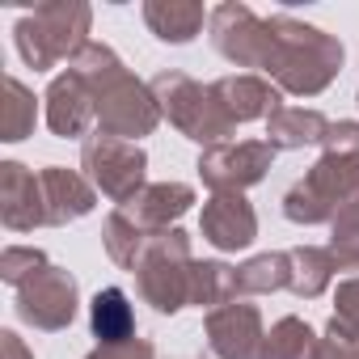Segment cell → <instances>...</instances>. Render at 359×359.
Returning <instances> with one entry per match:
<instances>
[{
    "label": "cell",
    "mask_w": 359,
    "mask_h": 359,
    "mask_svg": "<svg viewBox=\"0 0 359 359\" xmlns=\"http://www.w3.org/2000/svg\"><path fill=\"white\" fill-rule=\"evenodd\" d=\"M76 309H81V287H76V279L64 266H47L30 283L18 287V317L26 325L43 330V334L68 330Z\"/></svg>",
    "instance_id": "9"
},
{
    "label": "cell",
    "mask_w": 359,
    "mask_h": 359,
    "mask_svg": "<svg viewBox=\"0 0 359 359\" xmlns=\"http://www.w3.org/2000/svg\"><path fill=\"white\" fill-rule=\"evenodd\" d=\"M208 346L216 359H262V313L258 304H245V300H233L224 309H212L208 321Z\"/></svg>",
    "instance_id": "11"
},
{
    "label": "cell",
    "mask_w": 359,
    "mask_h": 359,
    "mask_svg": "<svg viewBox=\"0 0 359 359\" xmlns=\"http://www.w3.org/2000/svg\"><path fill=\"white\" fill-rule=\"evenodd\" d=\"M0 355H5V359H34V351L13 334V330H5V334H0Z\"/></svg>",
    "instance_id": "33"
},
{
    "label": "cell",
    "mask_w": 359,
    "mask_h": 359,
    "mask_svg": "<svg viewBox=\"0 0 359 359\" xmlns=\"http://www.w3.org/2000/svg\"><path fill=\"white\" fill-rule=\"evenodd\" d=\"M271 165H275V148L266 140H229L203 148L195 169L212 195H245L271 173Z\"/></svg>",
    "instance_id": "8"
},
{
    "label": "cell",
    "mask_w": 359,
    "mask_h": 359,
    "mask_svg": "<svg viewBox=\"0 0 359 359\" xmlns=\"http://www.w3.org/2000/svg\"><path fill=\"white\" fill-rule=\"evenodd\" d=\"M330 258L338 271H359V208L342 212L334 224H330Z\"/></svg>",
    "instance_id": "27"
},
{
    "label": "cell",
    "mask_w": 359,
    "mask_h": 359,
    "mask_svg": "<svg viewBox=\"0 0 359 359\" xmlns=\"http://www.w3.org/2000/svg\"><path fill=\"white\" fill-rule=\"evenodd\" d=\"M191 237L182 229H161L148 241L144 262L135 266L140 300L152 304L161 317H173L191 304Z\"/></svg>",
    "instance_id": "6"
},
{
    "label": "cell",
    "mask_w": 359,
    "mask_h": 359,
    "mask_svg": "<svg viewBox=\"0 0 359 359\" xmlns=\"http://www.w3.org/2000/svg\"><path fill=\"white\" fill-rule=\"evenodd\" d=\"M208 22H212V13L199 5V0H144V26L161 43L182 47V43L199 39Z\"/></svg>",
    "instance_id": "18"
},
{
    "label": "cell",
    "mask_w": 359,
    "mask_h": 359,
    "mask_svg": "<svg viewBox=\"0 0 359 359\" xmlns=\"http://www.w3.org/2000/svg\"><path fill=\"white\" fill-rule=\"evenodd\" d=\"M34 123H39V97L18 76H9L5 81V110H0V140L18 144V140L34 135Z\"/></svg>",
    "instance_id": "26"
},
{
    "label": "cell",
    "mask_w": 359,
    "mask_h": 359,
    "mask_svg": "<svg viewBox=\"0 0 359 359\" xmlns=\"http://www.w3.org/2000/svg\"><path fill=\"white\" fill-rule=\"evenodd\" d=\"M262 359H325V338L300 317H279L262 338Z\"/></svg>",
    "instance_id": "21"
},
{
    "label": "cell",
    "mask_w": 359,
    "mask_h": 359,
    "mask_svg": "<svg viewBox=\"0 0 359 359\" xmlns=\"http://www.w3.org/2000/svg\"><path fill=\"white\" fill-rule=\"evenodd\" d=\"M237 300V266L229 262H191V304L199 309H224Z\"/></svg>",
    "instance_id": "25"
},
{
    "label": "cell",
    "mask_w": 359,
    "mask_h": 359,
    "mask_svg": "<svg viewBox=\"0 0 359 359\" xmlns=\"http://www.w3.org/2000/svg\"><path fill=\"white\" fill-rule=\"evenodd\" d=\"M325 359H351V355H342V351H334V346H325Z\"/></svg>",
    "instance_id": "34"
},
{
    "label": "cell",
    "mask_w": 359,
    "mask_h": 359,
    "mask_svg": "<svg viewBox=\"0 0 359 359\" xmlns=\"http://www.w3.org/2000/svg\"><path fill=\"white\" fill-rule=\"evenodd\" d=\"M212 93L216 102L224 106V114L241 127V123H254V118H271L279 110V89L254 72H237V76H220L212 81Z\"/></svg>",
    "instance_id": "16"
},
{
    "label": "cell",
    "mask_w": 359,
    "mask_h": 359,
    "mask_svg": "<svg viewBox=\"0 0 359 359\" xmlns=\"http://www.w3.org/2000/svg\"><path fill=\"white\" fill-rule=\"evenodd\" d=\"M47 127L60 135V140H89L93 127H97V106H93V93L89 85L68 68L60 76H51L47 85Z\"/></svg>",
    "instance_id": "13"
},
{
    "label": "cell",
    "mask_w": 359,
    "mask_h": 359,
    "mask_svg": "<svg viewBox=\"0 0 359 359\" xmlns=\"http://www.w3.org/2000/svg\"><path fill=\"white\" fill-rule=\"evenodd\" d=\"M89 330L97 346H123L135 338V309L123 287H102L89 304Z\"/></svg>",
    "instance_id": "20"
},
{
    "label": "cell",
    "mask_w": 359,
    "mask_h": 359,
    "mask_svg": "<svg viewBox=\"0 0 359 359\" xmlns=\"http://www.w3.org/2000/svg\"><path fill=\"white\" fill-rule=\"evenodd\" d=\"M342 43L309 22H296L287 13L266 18V55H262V72L275 81L279 93L292 97H317L334 85V76L342 72Z\"/></svg>",
    "instance_id": "2"
},
{
    "label": "cell",
    "mask_w": 359,
    "mask_h": 359,
    "mask_svg": "<svg viewBox=\"0 0 359 359\" xmlns=\"http://www.w3.org/2000/svg\"><path fill=\"white\" fill-rule=\"evenodd\" d=\"M355 102H359V97H355Z\"/></svg>",
    "instance_id": "35"
},
{
    "label": "cell",
    "mask_w": 359,
    "mask_h": 359,
    "mask_svg": "<svg viewBox=\"0 0 359 359\" xmlns=\"http://www.w3.org/2000/svg\"><path fill=\"white\" fill-rule=\"evenodd\" d=\"M0 224L9 233H34L47 224V199L39 173L26 169L22 161L0 165Z\"/></svg>",
    "instance_id": "12"
},
{
    "label": "cell",
    "mask_w": 359,
    "mask_h": 359,
    "mask_svg": "<svg viewBox=\"0 0 359 359\" xmlns=\"http://www.w3.org/2000/svg\"><path fill=\"white\" fill-rule=\"evenodd\" d=\"M148 241H152V233H144L123 208H114V212L106 216V224H102V245H106L110 262L123 266V271H131V275H135V266L144 262Z\"/></svg>",
    "instance_id": "22"
},
{
    "label": "cell",
    "mask_w": 359,
    "mask_h": 359,
    "mask_svg": "<svg viewBox=\"0 0 359 359\" xmlns=\"http://www.w3.org/2000/svg\"><path fill=\"white\" fill-rule=\"evenodd\" d=\"M85 359H156V346L148 338H131L123 346H93Z\"/></svg>",
    "instance_id": "31"
},
{
    "label": "cell",
    "mask_w": 359,
    "mask_h": 359,
    "mask_svg": "<svg viewBox=\"0 0 359 359\" xmlns=\"http://www.w3.org/2000/svg\"><path fill=\"white\" fill-rule=\"evenodd\" d=\"M287 258H292V283H287V292L300 296V300H317L330 287L334 271H338L334 258H330V250H321V245H296V250H287Z\"/></svg>",
    "instance_id": "24"
},
{
    "label": "cell",
    "mask_w": 359,
    "mask_h": 359,
    "mask_svg": "<svg viewBox=\"0 0 359 359\" xmlns=\"http://www.w3.org/2000/svg\"><path fill=\"white\" fill-rule=\"evenodd\" d=\"M191 203H195V187H187V182H152L123 212L144 233H161V229H177V220L191 212Z\"/></svg>",
    "instance_id": "17"
},
{
    "label": "cell",
    "mask_w": 359,
    "mask_h": 359,
    "mask_svg": "<svg viewBox=\"0 0 359 359\" xmlns=\"http://www.w3.org/2000/svg\"><path fill=\"white\" fill-rule=\"evenodd\" d=\"M325 131H330V118L321 110H304V106H279L266 118V144L275 152H292V148L321 144Z\"/></svg>",
    "instance_id": "19"
},
{
    "label": "cell",
    "mask_w": 359,
    "mask_h": 359,
    "mask_svg": "<svg viewBox=\"0 0 359 359\" xmlns=\"http://www.w3.org/2000/svg\"><path fill=\"white\" fill-rule=\"evenodd\" d=\"M89 26H93V9L85 0H43V5H34V13L18 22L13 43L34 72H51L64 60L72 64L93 43Z\"/></svg>",
    "instance_id": "3"
},
{
    "label": "cell",
    "mask_w": 359,
    "mask_h": 359,
    "mask_svg": "<svg viewBox=\"0 0 359 359\" xmlns=\"http://www.w3.org/2000/svg\"><path fill=\"white\" fill-rule=\"evenodd\" d=\"M334 304H338V317H346V321H355V325H359V275H355V279H346V283H338Z\"/></svg>",
    "instance_id": "32"
},
{
    "label": "cell",
    "mask_w": 359,
    "mask_h": 359,
    "mask_svg": "<svg viewBox=\"0 0 359 359\" xmlns=\"http://www.w3.org/2000/svg\"><path fill=\"white\" fill-rule=\"evenodd\" d=\"M51 262H47V254L43 250H34V245H9L5 254H0V279H5L9 287H22V283H30L39 271H47Z\"/></svg>",
    "instance_id": "28"
},
{
    "label": "cell",
    "mask_w": 359,
    "mask_h": 359,
    "mask_svg": "<svg viewBox=\"0 0 359 359\" xmlns=\"http://www.w3.org/2000/svg\"><path fill=\"white\" fill-rule=\"evenodd\" d=\"M351 208H359V161L346 156H321L283 195V216L304 229L334 224Z\"/></svg>",
    "instance_id": "5"
},
{
    "label": "cell",
    "mask_w": 359,
    "mask_h": 359,
    "mask_svg": "<svg viewBox=\"0 0 359 359\" xmlns=\"http://www.w3.org/2000/svg\"><path fill=\"white\" fill-rule=\"evenodd\" d=\"M292 283V258L283 250L254 254L250 262L237 266V296H271Z\"/></svg>",
    "instance_id": "23"
},
{
    "label": "cell",
    "mask_w": 359,
    "mask_h": 359,
    "mask_svg": "<svg viewBox=\"0 0 359 359\" xmlns=\"http://www.w3.org/2000/svg\"><path fill=\"white\" fill-rule=\"evenodd\" d=\"M212 47L237 64V68H258L262 72V55H266V18H258L250 5H237V0H224V5L212 9Z\"/></svg>",
    "instance_id": "10"
},
{
    "label": "cell",
    "mask_w": 359,
    "mask_h": 359,
    "mask_svg": "<svg viewBox=\"0 0 359 359\" xmlns=\"http://www.w3.org/2000/svg\"><path fill=\"white\" fill-rule=\"evenodd\" d=\"M321 156L359 161V123H330V131L321 140Z\"/></svg>",
    "instance_id": "29"
},
{
    "label": "cell",
    "mask_w": 359,
    "mask_h": 359,
    "mask_svg": "<svg viewBox=\"0 0 359 359\" xmlns=\"http://www.w3.org/2000/svg\"><path fill=\"white\" fill-rule=\"evenodd\" d=\"M68 68L89 85L102 135L140 144L144 135H152L161 127V106L152 97V85H144L106 43H89Z\"/></svg>",
    "instance_id": "1"
},
{
    "label": "cell",
    "mask_w": 359,
    "mask_h": 359,
    "mask_svg": "<svg viewBox=\"0 0 359 359\" xmlns=\"http://www.w3.org/2000/svg\"><path fill=\"white\" fill-rule=\"evenodd\" d=\"M39 182H43V199H47V224L64 229L72 220H85L97 208V191L85 173L64 169V165H47L39 169Z\"/></svg>",
    "instance_id": "15"
},
{
    "label": "cell",
    "mask_w": 359,
    "mask_h": 359,
    "mask_svg": "<svg viewBox=\"0 0 359 359\" xmlns=\"http://www.w3.org/2000/svg\"><path fill=\"white\" fill-rule=\"evenodd\" d=\"M148 85H152L156 106H161V118H169L187 140H195L203 148H216V144H229L237 135V123L224 114L212 85H199L195 76L177 72V68L156 72Z\"/></svg>",
    "instance_id": "4"
},
{
    "label": "cell",
    "mask_w": 359,
    "mask_h": 359,
    "mask_svg": "<svg viewBox=\"0 0 359 359\" xmlns=\"http://www.w3.org/2000/svg\"><path fill=\"white\" fill-rule=\"evenodd\" d=\"M199 229H203V241H212L220 254H237V250L254 245L258 212H254V203L245 195H212L203 203Z\"/></svg>",
    "instance_id": "14"
},
{
    "label": "cell",
    "mask_w": 359,
    "mask_h": 359,
    "mask_svg": "<svg viewBox=\"0 0 359 359\" xmlns=\"http://www.w3.org/2000/svg\"><path fill=\"white\" fill-rule=\"evenodd\" d=\"M325 346H334V351H342V355L359 359V325L334 313V317H330V325H325Z\"/></svg>",
    "instance_id": "30"
},
{
    "label": "cell",
    "mask_w": 359,
    "mask_h": 359,
    "mask_svg": "<svg viewBox=\"0 0 359 359\" xmlns=\"http://www.w3.org/2000/svg\"><path fill=\"white\" fill-rule=\"evenodd\" d=\"M81 169L93 182V191H102L118 208H127L148 187V152L131 140H114L102 131H93L81 144Z\"/></svg>",
    "instance_id": "7"
}]
</instances>
